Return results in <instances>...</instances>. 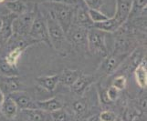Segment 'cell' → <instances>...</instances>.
Returning a JSON list of instances; mask_svg holds the SVG:
<instances>
[{
  "label": "cell",
  "instance_id": "obj_19",
  "mask_svg": "<svg viewBox=\"0 0 147 121\" xmlns=\"http://www.w3.org/2000/svg\"><path fill=\"white\" fill-rule=\"evenodd\" d=\"M82 74V72L80 71V70L66 68L63 70L62 73L59 75V83L70 88V86L78 79V78Z\"/></svg>",
  "mask_w": 147,
  "mask_h": 121
},
{
  "label": "cell",
  "instance_id": "obj_37",
  "mask_svg": "<svg viewBox=\"0 0 147 121\" xmlns=\"http://www.w3.org/2000/svg\"><path fill=\"white\" fill-rule=\"evenodd\" d=\"M6 1H7V0H0V4H4Z\"/></svg>",
  "mask_w": 147,
  "mask_h": 121
},
{
  "label": "cell",
  "instance_id": "obj_4",
  "mask_svg": "<svg viewBox=\"0 0 147 121\" xmlns=\"http://www.w3.org/2000/svg\"><path fill=\"white\" fill-rule=\"evenodd\" d=\"M28 36L35 39L38 43H45L49 47H51L49 38V32L46 18H45L43 13L36 5V15H35L34 20L32 22L31 27H30Z\"/></svg>",
  "mask_w": 147,
  "mask_h": 121
},
{
  "label": "cell",
  "instance_id": "obj_34",
  "mask_svg": "<svg viewBox=\"0 0 147 121\" xmlns=\"http://www.w3.org/2000/svg\"><path fill=\"white\" fill-rule=\"evenodd\" d=\"M5 98H6V97H5V94L3 93L2 90L0 89V106H1V105H2V103L4 102Z\"/></svg>",
  "mask_w": 147,
  "mask_h": 121
},
{
  "label": "cell",
  "instance_id": "obj_21",
  "mask_svg": "<svg viewBox=\"0 0 147 121\" xmlns=\"http://www.w3.org/2000/svg\"><path fill=\"white\" fill-rule=\"evenodd\" d=\"M121 27V26L116 21L113 17H109L107 20H105L103 22L93 24V27L100 29L106 33H115Z\"/></svg>",
  "mask_w": 147,
  "mask_h": 121
},
{
  "label": "cell",
  "instance_id": "obj_33",
  "mask_svg": "<svg viewBox=\"0 0 147 121\" xmlns=\"http://www.w3.org/2000/svg\"><path fill=\"white\" fill-rule=\"evenodd\" d=\"M82 121H100L99 115H93V116H92V117H89L87 118L83 119Z\"/></svg>",
  "mask_w": 147,
  "mask_h": 121
},
{
  "label": "cell",
  "instance_id": "obj_18",
  "mask_svg": "<svg viewBox=\"0 0 147 121\" xmlns=\"http://www.w3.org/2000/svg\"><path fill=\"white\" fill-rule=\"evenodd\" d=\"M4 5L9 13L16 15V16H19L28 11V5L23 0H9V1L5 2Z\"/></svg>",
  "mask_w": 147,
  "mask_h": 121
},
{
  "label": "cell",
  "instance_id": "obj_24",
  "mask_svg": "<svg viewBox=\"0 0 147 121\" xmlns=\"http://www.w3.org/2000/svg\"><path fill=\"white\" fill-rule=\"evenodd\" d=\"M88 12H89V16H90V19H92V21L93 22V24L103 22V21L107 20L110 17L106 14L101 12V10L88 8Z\"/></svg>",
  "mask_w": 147,
  "mask_h": 121
},
{
  "label": "cell",
  "instance_id": "obj_22",
  "mask_svg": "<svg viewBox=\"0 0 147 121\" xmlns=\"http://www.w3.org/2000/svg\"><path fill=\"white\" fill-rule=\"evenodd\" d=\"M134 76L137 85L141 88H145L147 84V70H146V59H144L138 67L134 69Z\"/></svg>",
  "mask_w": 147,
  "mask_h": 121
},
{
  "label": "cell",
  "instance_id": "obj_32",
  "mask_svg": "<svg viewBox=\"0 0 147 121\" xmlns=\"http://www.w3.org/2000/svg\"><path fill=\"white\" fill-rule=\"evenodd\" d=\"M107 96L111 102H114L118 99L119 96H120V91L117 88H115L114 87H113V86H111V87L107 89Z\"/></svg>",
  "mask_w": 147,
  "mask_h": 121
},
{
  "label": "cell",
  "instance_id": "obj_28",
  "mask_svg": "<svg viewBox=\"0 0 147 121\" xmlns=\"http://www.w3.org/2000/svg\"><path fill=\"white\" fill-rule=\"evenodd\" d=\"M29 1L34 2L35 4H42V3H60L66 5H71V6H76L80 0H29Z\"/></svg>",
  "mask_w": 147,
  "mask_h": 121
},
{
  "label": "cell",
  "instance_id": "obj_36",
  "mask_svg": "<svg viewBox=\"0 0 147 121\" xmlns=\"http://www.w3.org/2000/svg\"><path fill=\"white\" fill-rule=\"evenodd\" d=\"M2 26V17H1V15H0V28H1Z\"/></svg>",
  "mask_w": 147,
  "mask_h": 121
},
{
  "label": "cell",
  "instance_id": "obj_27",
  "mask_svg": "<svg viewBox=\"0 0 147 121\" xmlns=\"http://www.w3.org/2000/svg\"><path fill=\"white\" fill-rule=\"evenodd\" d=\"M53 121H69V114L62 108L50 113Z\"/></svg>",
  "mask_w": 147,
  "mask_h": 121
},
{
  "label": "cell",
  "instance_id": "obj_29",
  "mask_svg": "<svg viewBox=\"0 0 147 121\" xmlns=\"http://www.w3.org/2000/svg\"><path fill=\"white\" fill-rule=\"evenodd\" d=\"M88 8L101 10V7L104 6V0H82Z\"/></svg>",
  "mask_w": 147,
  "mask_h": 121
},
{
  "label": "cell",
  "instance_id": "obj_7",
  "mask_svg": "<svg viewBox=\"0 0 147 121\" xmlns=\"http://www.w3.org/2000/svg\"><path fill=\"white\" fill-rule=\"evenodd\" d=\"M87 35L88 29L73 25L66 33V38L69 44L74 47L87 49Z\"/></svg>",
  "mask_w": 147,
  "mask_h": 121
},
{
  "label": "cell",
  "instance_id": "obj_3",
  "mask_svg": "<svg viewBox=\"0 0 147 121\" xmlns=\"http://www.w3.org/2000/svg\"><path fill=\"white\" fill-rule=\"evenodd\" d=\"M108 33L95 27L88 29L87 49L92 55H99L105 57L109 54L106 45V36Z\"/></svg>",
  "mask_w": 147,
  "mask_h": 121
},
{
  "label": "cell",
  "instance_id": "obj_6",
  "mask_svg": "<svg viewBox=\"0 0 147 121\" xmlns=\"http://www.w3.org/2000/svg\"><path fill=\"white\" fill-rule=\"evenodd\" d=\"M35 15H36V7L33 10H28L22 15L17 16L12 24L13 34L23 37L28 36Z\"/></svg>",
  "mask_w": 147,
  "mask_h": 121
},
{
  "label": "cell",
  "instance_id": "obj_12",
  "mask_svg": "<svg viewBox=\"0 0 147 121\" xmlns=\"http://www.w3.org/2000/svg\"><path fill=\"white\" fill-rule=\"evenodd\" d=\"M20 115L24 121H53L50 113L39 108L21 109Z\"/></svg>",
  "mask_w": 147,
  "mask_h": 121
},
{
  "label": "cell",
  "instance_id": "obj_20",
  "mask_svg": "<svg viewBox=\"0 0 147 121\" xmlns=\"http://www.w3.org/2000/svg\"><path fill=\"white\" fill-rule=\"evenodd\" d=\"M0 109H1V112L5 117L12 119L17 116L18 108L16 103L13 101V99H11L7 96V98H5L4 102L0 106Z\"/></svg>",
  "mask_w": 147,
  "mask_h": 121
},
{
  "label": "cell",
  "instance_id": "obj_2",
  "mask_svg": "<svg viewBox=\"0 0 147 121\" xmlns=\"http://www.w3.org/2000/svg\"><path fill=\"white\" fill-rule=\"evenodd\" d=\"M41 11V10H40ZM42 12V11H41ZM45 18H46L48 32H49V38L50 42V46L54 48L56 51L61 54L62 56H66L65 51V44L67 43V38H66V33L60 25L56 21V20L50 16L49 14L42 12Z\"/></svg>",
  "mask_w": 147,
  "mask_h": 121
},
{
  "label": "cell",
  "instance_id": "obj_30",
  "mask_svg": "<svg viewBox=\"0 0 147 121\" xmlns=\"http://www.w3.org/2000/svg\"><path fill=\"white\" fill-rule=\"evenodd\" d=\"M98 94H99L100 101L101 104H103V105H109L111 103H113L109 99L108 96H107V89L103 88L100 85L98 86Z\"/></svg>",
  "mask_w": 147,
  "mask_h": 121
},
{
  "label": "cell",
  "instance_id": "obj_16",
  "mask_svg": "<svg viewBox=\"0 0 147 121\" xmlns=\"http://www.w3.org/2000/svg\"><path fill=\"white\" fill-rule=\"evenodd\" d=\"M63 108V103L57 98H52L47 100L35 102V108H39L44 111L51 113Z\"/></svg>",
  "mask_w": 147,
  "mask_h": 121
},
{
  "label": "cell",
  "instance_id": "obj_17",
  "mask_svg": "<svg viewBox=\"0 0 147 121\" xmlns=\"http://www.w3.org/2000/svg\"><path fill=\"white\" fill-rule=\"evenodd\" d=\"M146 7H147L146 0H133L131 1V7L127 21H130V20L139 17H145Z\"/></svg>",
  "mask_w": 147,
  "mask_h": 121
},
{
  "label": "cell",
  "instance_id": "obj_15",
  "mask_svg": "<svg viewBox=\"0 0 147 121\" xmlns=\"http://www.w3.org/2000/svg\"><path fill=\"white\" fill-rule=\"evenodd\" d=\"M36 81L39 87H41L49 92H52L57 88L59 83V75L51 76H41L36 78Z\"/></svg>",
  "mask_w": 147,
  "mask_h": 121
},
{
  "label": "cell",
  "instance_id": "obj_35",
  "mask_svg": "<svg viewBox=\"0 0 147 121\" xmlns=\"http://www.w3.org/2000/svg\"><path fill=\"white\" fill-rule=\"evenodd\" d=\"M113 121H123V118H121V117H116Z\"/></svg>",
  "mask_w": 147,
  "mask_h": 121
},
{
  "label": "cell",
  "instance_id": "obj_5",
  "mask_svg": "<svg viewBox=\"0 0 147 121\" xmlns=\"http://www.w3.org/2000/svg\"><path fill=\"white\" fill-rule=\"evenodd\" d=\"M131 53H121L113 51L111 54H108L104 57L100 66V73H102L104 76H109L114 73L118 69L120 66L123 63L124 60L129 57Z\"/></svg>",
  "mask_w": 147,
  "mask_h": 121
},
{
  "label": "cell",
  "instance_id": "obj_10",
  "mask_svg": "<svg viewBox=\"0 0 147 121\" xmlns=\"http://www.w3.org/2000/svg\"><path fill=\"white\" fill-rule=\"evenodd\" d=\"M21 86V80L18 76H0V89L4 94L19 91Z\"/></svg>",
  "mask_w": 147,
  "mask_h": 121
},
{
  "label": "cell",
  "instance_id": "obj_26",
  "mask_svg": "<svg viewBox=\"0 0 147 121\" xmlns=\"http://www.w3.org/2000/svg\"><path fill=\"white\" fill-rule=\"evenodd\" d=\"M126 85H127V79H126V77L123 75H119L113 80L111 86H113V87H114L115 88H117L119 91H123V90L126 88Z\"/></svg>",
  "mask_w": 147,
  "mask_h": 121
},
{
  "label": "cell",
  "instance_id": "obj_1",
  "mask_svg": "<svg viewBox=\"0 0 147 121\" xmlns=\"http://www.w3.org/2000/svg\"><path fill=\"white\" fill-rule=\"evenodd\" d=\"M44 7L45 13H48L57 21L62 27L65 33L69 31L73 24L75 6L60 3H42L38 4Z\"/></svg>",
  "mask_w": 147,
  "mask_h": 121
},
{
  "label": "cell",
  "instance_id": "obj_13",
  "mask_svg": "<svg viewBox=\"0 0 147 121\" xmlns=\"http://www.w3.org/2000/svg\"><path fill=\"white\" fill-rule=\"evenodd\" d=\"M96 79H97V78L95 76L85 75L82 73L78 78V79L70 86V88H71L72 92L75 93L76 95L82 96L85 93L87 88H90L96 81Z\"/></svg>",
  "mask_w": 147,
  "mask_h": 121
},
{
  "label": "cell",
  "instance_id": "obj_25",
  "mask_svg": "<svg viewBox=\"0 0 147 121\" xmlns=\"http://www.w3.org/2000/svg\"><path fill=\"white\" fill-rule=\"evenodd\" d=\"M87 100L85 98H80L74 101L72 104L73 111L77 116H82L85 113L86 109H87Z\"/></svg>",
  "mask_w": 147,
  "mask_h": 121
},
{
  "label": "cell",
  "instance_id": "obj_9",
  "mask_svg": "<svg viewBox=\"0 0 147 121\" xmlns=\"http://www.w3.org/2000/svg\"><path fill=\"white\" fill-rule=\"evenodd\" d=\"M16 15L8 13L6 15H1L2 26L0 28V48H3L7 43L8 39L13 35L12 24L14 19L16 18Z\"/></svg>",
  "mask_w": 147,
  "mask_h": 121
},
{
  "label": "cell",
  "instance_id": "obj_8",
  "mask_svg": "<svg viewBox=\"0 0 147 121\" xmlns=\"http://www.w3.org/2000/svg\"><path fill=\"white\" fill-rule=\"evenodd\" d=\"M73 25L85 27L87 29L93 27V22L92 21V19H90L89 16L88 7L82 2V0H80L79 3L75 6Z\"/></svg>",
  "mask_w": 147,
  "mask_h": 121
},
{
  "label": "cell",
  "instance_id": "obj_14",
  "mask_svg": "<svg viewBox=\"0 0 147 121\" xmlns=\"http://www.w3.org/2000/svg\"><path fill=\"white\" fill-rule=\"evenodd\" d=\"M7 96L13 99V101L16 103L20 110L26 108H35V102L32 100L31 97L26 92L19 90V91L10 93Z\"/></svg>",
  "mask_w": 147,
  "mask_h": 121
},
{
  "label": "cell",
  "instance_id": "obj_31",
  "mask_svg": "<svg viewBox=\"0 0 147 121\" xmlns=\"http://www.w3.org/2000/svg\"><path fill=\"white\" fill-rule=\"evenodd\" d=\"M116 118V115L111 110H104L99 115L100 121H113Z\"/></svg>",
  "mask_w": 147,
  "mask_h": 121
},
{
  "label": "cell",
  "instance_id": "obj_23",
  "mask_svg": "<svg viewBox=\"0 0 147 121\" xmlns=\"http://www.w3.org/2000/svg\"><path fill=\"white\" fill-rule=\"evenodd\" d=\"M0 73L3 76H18V67L10 65L2 56L0 57Z\"/></svg>",
  "mask_w": 147,
  "mask_h": 121
},
{
  "label": "cell",
  "instance_id": "obj_11",
  "mask_svg": "<svg viewBox=\"0 0 147 121\" xmlns=\"http://www.w3.org/2000/svg\"><path fill=\"white\" fill-rule=\"evenodd\" d=\"M131 1L133 0H115L116 8L113 17L121 26H123L127 21L131 7Z\"/></svg>",
  "mask_w": 147,
  "mask_h": 121
}]
</instances>
